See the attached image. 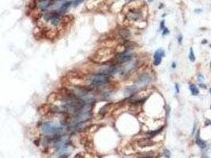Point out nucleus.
Returning <instances> with one entry per match:
<instances>
[{"label":"nucleus","instance_id":"dca6fc26","mask_svg":"<svg viewBox=\"0 0 211 158\" xmlns=\"http://www.w3.org/2000/svg\"><path fill=\"white\" fill-rule=\"evenodd\" d=\"M189 88H190V92H191V94L193 95V96H197L198 93H199V91H198V88L194 86V85H190V86H189Z\"/></svg>","mask_w":211,"mask_h":158},{"label":"nucleus","instance_id":"2eb2a0df","mask_svg":"<svg viewBox=\"0 0 211 158\" xmlns=\"http://www.w3.org/2000/svg\"><path fill=\"white\" fill-rule=\"evenodd\" d=\"M110 105H111L110 104H105L104 106H103L102 108H100L99 114H100L101 116H104V115L107 113V111L108 110V108H109V107H110Z\"/></svg>","mask_w":211,"mask_h":158},{"label":"nucleus","instance_id":"ddd939ff","mask_svg":"<svg viewBox=\"0 0 211 158\" xmlns=\"http://www.w3.org/2000/svg\"><path fill=\"white\" fill-rule=\"evenodd\" d=\"M139 145L141 147H145V146H149V145H153V142L149 140V138L147 139H143V140H141L139 142Z\"/></svg>","mask_w":211,"mask_h":158},{"label":"nucleus","instance_id":"f704fd0d","mask_svg":"<svg viewBox=\"0 0 211 158\" xmlns=\"http://www.w3.org/2000/svg\"><path fill=\"white\" fill-rule=\"evenodd\" d=\"M210 108H211V106H210Z\"/></svg>","mask_w":211,"mask_h":158},{"label":"nucleus","instance_id":"f8f14e48","mask_svg":"<svg viewBox=\"0 0 211 158\" xmlns=\"http://www.w3.org/2000/svg\"><path fill=\"white\" fill-rule=\"evenodd\" d=\"M72 4H73V2H72V1H69V2H64L63 5L59 7V9L58 12H59L60 14H63L64 13H66V12L68 10L69 7H70V6L72 5Z\"/></svg>","mask_w":211,"mask_h":158},{"label":"nucleus","instance_id":"423d86ee","mask_svg":"<svg viewBox=\"0 0 211 158\" xmlns=\"http://www.w3.org/2000/svg\"><path fill=\"white\" fill-rule=\"evenodd\" d=\"M115 51H113L111 48L105 47V48H100L98 51L96 52L95 57H94V61L97 63H102L104 61H107L108 59H110L112 58V55L114 54Z\"/></svg>","mask_w":211,"mask_h":158},{"label":"nucleus","instance_id":"f3484780","mask_svg":"<svg viewBox=\"0 0 211 158\" xmlns=\"http://www.w3.org/2000/svg\"><path fill=\"white\" fill-rule=\"evenodd\" d=\"M164 128V127H161L160 129H158V130H157V131H151V132H149V134H148V138H152V137H155L157 135H158V134H159L160 132H161L162 131V129Z\"/></svg>","mask_w":211,"mask_h":158},{"label":"nucleus","instance_id":"4468645a","mask_svg":"<svg viewBox=\"0 0 211 158\" xmlns=\"http://www.w3.org/2000/svg\"><path fill=\"white\" fill-rule=\"evenodd\" d=\"M196 144H197L201 149H204V148H206V141H204L203 140H202L198 135H197V138H196Z\"/></svg>","mask_w":211,"mask_h":158},{"label":"nucleus","instance_id":"f257e3e1","mask_svg":"<svg viewBox=\"0 0 211 158\" xmlns=\"http://www.w3.org/2000/svg\"><path fill=\"white\" fill-rule=\"evenodd\" d=\"M88 82L89 86L92 89L99 88L110 82V76L100 74V73H94L89 77Z\"/></svg>","mask_w":211,"mask_h":158},{"label":"nucleus","instance_id":"7ed1b4c3","mask_svg":"<svg viewBox=\"0 0 211 158\" xmlns=\"http://www.w3.org/2000/svg\"><path fill=\"white\" fill-rule=\"evenodd\" d=\"M67 126L60 123L59 125H55L53 123L47 122L42 125V131L49 135H61L64 133Z\"/></svg>","mask_w":211,"mask_h":158},{"label":"nucleus","instance_id":"473e14b6","mask_svg":"<svg viewBox=\"0 0 211 158\" xmlns=\"http://www.w3.org/2000/svg\"><path fill=\"white\" fill-rule=\"evenodd\" d=\"M204 158H208V157H204Z\"/></svg>","mask_w":211,"mask_h":158},{"label":"nucleus","instance_id":"f03ea898","mask_svg":"<svg viewBox=\"0 0 211 158\" xmlns=\"http://www.w3.org/2000/svg\"><path fill=\"white\" fill-rule=\"evenodd\" d=\"M93 104H86L77 112L74 116V120L72 123H86L92 118V108Z\"/></svg>","mask_w":211,"mask_h":158},{"label":"nucleus","instance_id":"6e6552de","mask_svg":"<svg viewBox=\"0 0 211 158\" xmlns=\"http://www.w3.org/2000/svg\"><path fill=\"white\" fill-rule=\"evenodd\" d=\"M117 72H118V67H117L116 64H108L101 67L97 73L112 76L113 74H116Z\"/></svg>","mask_w":211,"mask_h":158},{"label":"nucleus","instance_id":"bb28decb","mask_svg":"<svg viewBox=\"0 0 211 158\" xmlns=\"http://www.w3.org/2000/svg\"><path fill=\"white\" fill-rule=\"evenodd\" d=\"M200 86H201L202 88H205V89L206 88V86H205V85H203V84H200Z\"/></svg>","mask_w":211,"mask_h":158},{"label":"nucleus","instance_id":"1a4fd4ad","mask_svg":"<svg viewBox=\"0 0 211 158\" xmlns=\"http://www.w3.org/2000/svg\"><path fill=\"white\" fill-rule=\"evenodd\" d=\"M54 3L55 0H39L37 2V6L42 11H46Z\"/></svg>","mask_w":211,"mask_h":158},{"label":"nucleus","instance_id":"72a5a7b5","mask_svg":"<svg viewBox=\"0 0 211 158\" xmlns=\"http://www.w3.org/2000/svg\"><path fill=\"white\" fill-rule=\"evenodd\" d=\"M210 47H211V45H210Z\"/></svg>","mask_w":211,"mask_h":158},{"label":"nucleus","instance_id":"412c9836","mask_svg":"<svg viewBox=\"0 0 211 158\" xmlns=\"http://www.w3.org/2000/svg\"><path fill=\"white\" fill-rule=\"evenodd\" d=\"M198 82H204V80H205L204 76L202 75V74H198Z\"/></svg>","mask_w":211,"mask_h":158},{"label":"nucleus","instance_id":"7c9ffc66","mask_svg":"<svg viewBox=\"0 0 211 158\" xmlns=\"http://www.w3.org/2000/svg\"><path fill=\"white\" fill-rule=\"evenodd\" d=\"M210 93H211V89H210Z\"/></svg>","mask_w":211,"mask_h":158},{"label":"nucleus","instance_id":"c85d7f7f","mask_svg":"<svg viewBox=\"0 0 211 158\" xmlns=\"http://www.w3.org/2000/svg\"><path fill=\"white\" fill-rule=\"evenodd\" d=\"M148 2H153V0H148Z\"/></svg>","mask_w":211,"mask_h":158},{"label":"nucleus","instance_id":"2f4dec72","mask_svg":"<svg viewBox=\"0 0 211 158\" xmlns=\"http://www.w3.org/2000/svg\"><path fill=\"white\" fill-rule=\"evenodd\" d=\"M210 67H211V63H210Z\"/></svg>","mask_w":211,"mask_h":158},{"label":"nucleus","instance_id":"6ab92c4d","mask_svg":"<svg viewBox=\"0 0 211 158\" xmlns=\"http://www.w3.org/2000/svg\"><path fill=\"white\" fill-rule=\"evenodd\" d=\"M84 1H85V0H74V1L73 2V6H78L80 3H82Z\"/></svg>","mask_w":211,"mask_h":158},{"label":"nucleus","instance_id":"9d476101","mask_svg":"<svg viewBox=\"0 0 211 158\" xmlns=\"http://www.w3.org/2000/svg\"><path fill=\"white\" fill-rule=\"evenodd\" d=\"M164 56V51L162 49H158L155 51L153 55V65L154 66H159L161 63L162 58Z\"/></svg>","mask_w":211,"mask_h":158},{"label":"nucleus","instance_id":"cd10ccee","mask_svg":"<svg viewBox=\"0 0 211 158\" xmlns=\"http://www.w3.org/2000/svg\"><path fill=\"white\" fill-rule=\"evenodd\" d=\"M206 43H207L206 40H202V44H206Z\"/></svg>","mask_w":211,"mask_h":158},{"label":"nucleus","instance_id":"393cba45","mask_svg":"<svg viewBox=\"0 0 211 158\" xmlns=\"http://www.w3.org/2000/svg\"><path fill=\"white\" fill-rule=\"evenodd\" d=\"M182 40H183V36L181 34L179 35V36H178V42H179L180 44L182 43Z\"/></svg>","mask_w":211,"mask_h":158},{"label":"nucleus","instance_id":"a878e982","mask_svg":"<svg viewBox=\"0 0 211 158\" xmlns=\"http://www.w3.org/2000/svg\"><path fill=\"white\" fill-rule=\"evenodd\" d=\"M176 64L175 63H173L172 64V68H176Z\"/></svg>","mask_w":211,"mask_h":158},{"label":"nucleus","instance_id":"9b49d317","mask_svg":"<svg viewBox=\"0 0 211 158\" xmlns=\"http://www.w3.org/2000/svg\"><path fill=\"white\" fill-rule=\"evenodd\" d=\"M118 35L119 37L121 39H123V40H127L131 36V32H130V30L127 29V28H120V29H119Z\"/></svg>","mask_w":211,"mask_h":158},{"label":"nucleus","instance_id":"0eeeda50","mask_svg":"<svg viewBox=\"0 0 211 158\" xmlns=\"http://www.w3.org/2000/svg\"><path fill=\"white\" fill-rule=\"evenodd\" d=\"M127 18L131 22H139L143 19V14L141 10L133 8L127 11Z\"/></svg>","mask_w":211,"mask_h":158},{"label":"nucleus","instance_id":"39448f33","mask_svg":"<svg viewBox=\"0 0 211 158\" xmlns=\"http://www.w3.org/2000/svg\"><path fill=\"white\" fill-rule=\"evenodd\" d=\"M124 64V66L122 67L119 70V74L121 77L126 78V77H127L137 70V68L139 67V61L138 59H133L131 61Z\"/></svg>","mask_w":211,"mask_h":158},{"label":"nucleus","instance_id":"a211bd4d","mask_svg":"<svg viewBox=\"0 0 211 158\" xmlns=\"http://www.w3.org/2000/svg\"><path fill=\"white\" fill-rule=\"evenodd\" d=\"M189 59L190 60L191 62H194L195 61V56H194V51H193V48L190 47V54H189Z\"/></svg>","mask_w":211,"mask_h":158},{"label":"nucleus","instance_id":"20e7f679","mask_svg":"<svg viewBox=\"0 0 211 158\" xmlns=\"http://www.w3.org/2000/svg\"><path fill=\"white\" fill-rule=\"evenodd\" d=\"M136 54L131 51V49H125L123 51L117 53L114 56V61L117 64H124L135 59Z\"/></svg>","mask_w":211,"mask_h":158},{"label":"nucleus","instance_id":"b1692460","mask_svg":"<svg viewBox=\"0 0 211 158\" xmlns=\"http://www.w3.org/2000/svg\"><path fill=\"white\" fill-rule=\"evenodd\" d=\"M175 88H176V93H179V92H180V86H179V85H178V84H176Z\"/></svg>","mask_w":211,"mask_h":158},{"label":"nucleus","instance_id":"c756f323","mask_svg":"<svg viewBox=\"0 0 211 158\" xmlns=\"http://www.w3.org/2000/svg\"><path fill=\"white\" fill-rule=\"evenodd\" d=\"M126 1H128V2H129V1H135V0H126Z\"/></svg>","mask_w":211,"mask_h":158},{"label":"nucleus","instance_id":"aec40b11","mask_svg":"<svg viewBox=\"0 0 211 158\" xmlns=\"http://www.w3.org/2000/svg\"><path fill=\"white\" fill-rule=\"evenodd\" d=\"M162 34H163V36H166L169 34V30L167 27H164L163 29H162Z\"/></svg>","mask_w":211,"mask_h":158},{"label":"nucleus","instance_id":"5701e85b","mask_svg":"<svg viewBox=\"0 0 211 158\" xmlns=\"http://www.w3.org/2000/svg\"><path fill=\"white\" fill-rule=\"evenodd\" d=\"M165 26H164V21H162L161 22V25H160V29H161V30H162L164 29Z\"/></svg>","mask_w":211,"mask_h":158},{"label":"nucleus","instance_id":"4be33fe9","mask_svg":"<svg viewBox=\"0 0 211 158\" xmlns=\"http://www.w3.org/2000/svg\"><path fill=\"white\" fill-rule=\"evenodd\" d=\"M170 155H171L170 152L168 150V149H165V150H164V157H165L166 158H169V157H170Z\"/></svg>","mask_w":211,"mask_h":158}]
</instances>
